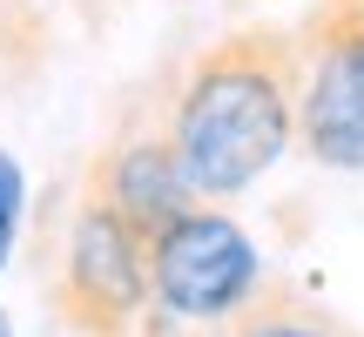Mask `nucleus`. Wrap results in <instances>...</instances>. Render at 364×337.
<instances>
[{"label":"nucleus","instance_id":"obj_8","mask_svg":"<svg viewBox=\"0 0 364 337\" xmlns=\"http://www.w3.org/2000/svg\"><path fill=\"white\" fill-rule=\"evenodd\" d=\"M21 48L41 54V21H34V0H0V61Z\"/></svg>","mask_w":364,"mask_h":337},{"label":"nucleus","instance_id":"obj_3","mask_svg":"<svg viewBox=\"0 0 364 337\" xmlns=\"http://www.w3.org/2000/svg\"><path fill=\"white\" fill-rule=\"evenodd\" d=\"M304 108L297 142L317 168H364V0H311L297 21Z\"/></svg>","mask_w":364,"mask_h":337},{"label":"nucleus","instance_id":"obj_5","mask_svg":"<svg viewBox=\"0 0 364 337\" xmlns=\"http://www.w3.org/2000/svg\"><path fill=\"white\" fill-rule=\"evenodd\" d=\"M149 284H156V311L203 324V317H230L236 304H250L270 284V270L243 223L196 203L149 243Z\"/></svg>","mask_w":364,"mask_h":337},{"label":"nucleus","instance_id":"obj_1","mask_svg":"<svg viewBox=\"0 0 364 337\" xmlns=\"http://www.w3.org/2000/svg\"><path fill=\"white\" fill-rule=\"evenodd\" d=\"M297 108H304L297 27L250 21L203 41L169 75V129L196 196L223 203L257 176H270L284 149L297 142Z\"/></svg>","mask_w":364,"mask_h":337},{"label":"nucleus","instance_id":"obj_2","mask_svg":"<svg viewBox=\"0 0 364 337\" xmlns=\"http://www.w3.org/2000/svg\"><path fill=\"white\" fill-rule=\"evenodd\" d=\"M48 284V311L75 337H135L142 317L156 311V284H149V243L115 216V209L75 196L68 230L54 257L41 263Z\"/></svg>","mask_w":364,"mask_h":337},{"label":"nucleus","instance_id":"obj_7","mask_svg":"<svg viewBox=\"0 0 364 337\" xmlns=\"http://www.w3.org/2000/svg\"><path fill=\"white\" fill-rule=\"evenodd\" d=\"M21 209H27V182H21V162L0 149V270L14 257V236H21Z\"/></svg>","mask_w":364,"mask_h":337},{"label":"nucleus","instance_id":"obj_4","mask_svg":"<svg viewBox=\"0 0 364 337\" xmlns=\"http://www.w3.org/2000/svg\"><path fill=\"white\" fill-rule=\"evenodd\" d=\"M75 196L115 209L142 243H156L176 216H189L203 203L189 168H182L176 129H169V81H162V95H149V102H135L122 115V129L88 156V176H81Z\"/></svg>","mask_w":364,"mask_h":337},{"label":"nucleus","instance_id":"obj_6","mask_svg":"<svg viewBox=\"0 0 364 337\" xmlns=\"http://www.w3.org/2000/svg\"><path fill=\"white\" fill-rule=\"evenodd\" d=\"M135 337H351L331 311H317L297 284L270 277L250 304H236L230 317H169V311H149Z\"/></svg>","mask_w":364,"mask_h":337},{"label":"nucleus","instance_id":"obj_9","mask_svg":"<svg viewBox=\"0 0 364 337\" xmlns=\"http://www.w3.org/2000/svg\"><path fill=\"white\" fill-rule=\"evenodd\" d=\"M0 337H14V317H7V311H0Z\"/></svg>","mask_w":364,"mask_h":337}]
</instances>
